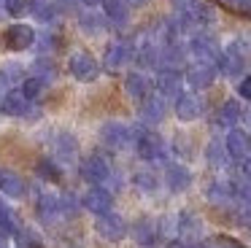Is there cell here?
<instances>
[{"label":"cell","instance_id":"6da1fadb","mask_svg":"<svg viewBox=\"0 0 251 248\" xmlns=\"http://www.w3.org/2000/svg\"><path fill=\"white\" fill-rule=\"evenodd\" d=\"M132 135H135V151L141 159L146 162H165V156H168V146H165V140L159 138L157 132H151V129H141V127H132Z\"/></svg>","mask_w":251,"mask_h":248},{"label":"cell","instance_id":"7a4b0ae2","mask_svg":"<svg viewBox=\"0 0 251 248\" xmlns=\"http://www.w3.org/2000/svg\"><path fill=\"white\" fill-rule=\"evenodd\" d=\"M132 140H135L132 127H127V124H122V122H105L103 127H100V143L111 151L127 149Z\"/></svg>","mask_w":251,"mask_h":248},{"label":"cell","instance_id":"3957f363","mask_svg":"<svg viewBox=\"0 0 251 248\" xmlns=\"http://www.w3.org/2000/svg\"><path fill=\"white\" fill-rule=\"evenodd\" d=\"M189 49L192 54H195L200 62H213L216 65V59H219V54H222V46H219V41L211 35V32H205V30H200V32H195V35L189 38Z\"/></svg>","mask_w":251,"mask_h":248},{"label":"cell","instance_id":"277c9868","mask_svg":"<svg viewBox=\"0 0 251 248\" xmlns=\"http://www.w3.org/2000/svg\"><path fill=\"white\" fill-rule=\"evenodd\" d=\"M95 229H98V235L103 237V240L119 243V240H125V235H127V221L122 219V216H116L114 210H108V213L98 216Z\"/></svg>","mask_w":251,"mask_h":248},{"label":"cell","instance_id":"5b68a950","mask_svg":"<svg viewBox=\"0 0 251 248\" xmlns=\"http://www.w3.org/2000/svg\"><path fill=\"white\" fill-rule=\"evenodd\" d=\"M68 70L76 81H95L100 75V65L92 54L87 51H76L71 59H68Z\"/></svg>","mask_w":251,"mask_h":248},{"label":"cell","instance_id":"8992f818","mask_svg":"<svg viewBox=\"0 0 251 248\" xmlns=\"http://www.w3.org/2000/svg\"><path fill=\"white\" fill-rule=\"evenodd\" d=\"M186 84L192 86V89H208V86L213 84V78H216V65L213 62H192L189 68H186L184 73Z\"/></svg>","mask_w":251,"mask_h":248},{"label":"cell","instance_id":"52a82bcc","mask_svg":"<svg viewBox=\"0 0 251 248\" xmlns=\"http://www.w3.org/2000/svg\"><path fill=\"white\" fill-rule=\"evenodd\" d=\"M135 57V49L130 46V43L125 41H114L105 46V54H103V65L108 70H122L130 59Z\"/></svg>","mask_w":251,"mask_h":248},{"label":"cell","instance_id":"ba28073f","mask_svg":"<svg viewBox=\"0 0 251 248\" xmlns=\"http://www.w3.org/2000/svg\"><path fill=\"white\" fill-rule=\"evenodd\" d=\"M111 205H114V194H111L105 186H92V189H89V192L81 197V208H87L89 213H95V216L108 213Z\"/></svg>","mask_w":251,"mask_h":248},{"label":"cell","instance_id":"9c48e42d","mask_svg":"<svg viewBox=\"0 0 251 248\" xmlns=\"http://www.w3.org/2000/svg\"><path fill=\"white\" fill-rule=\"evenodd\" d=\"M176 235H178L184 243L200 240V235H202V221H200V216L192 213V210L178 213V216H176Z\"/></svg>","mask_w":251,"mask_h":248},{"label":"cell","instance_id":"30bf717a","mask_svg":"<svg viewBox=\"0 0 251 248\" xmlns=\"http://www.w3.org/2000/svg\"><path fill=\"white\" fill-rule=\"evenodd\" d=\"M165 116H168V102H165L162 95H149L141 100V122L143 124L154 127V124H159Z\"/></svg>","mask_w":251,"mask_h":248},{"label":"cell","instance_id":"8fae6325","mask_svg":"<svg viewBox=\"0 0 251 248\" xmlns=\"http://www.w3.org/2000/svg\"><path fill=\"white\" fill-rule=\"evenodd\" d=\"M108 173H111V165L100 154H92V156H87V159L81 162V178L89 181L92 186H103V181L108 178Z\"/></svg>","mask_w":251,"mask_h":248},{"label":"cell","instance_id":"7c38bea8","mask_svg":"<svg viewBox=\"0 0 251 248\" xmlns=\"http://www.w3.org/2000/svg\"><path fill=\"white\" fill-rule=\"evenodd\" d=\"M202 111H205V102L200 100V95H192V92H181L178 97H176V116L181 119V122H195V119L202 116Z\"/></svg>","mask_w":251,"mask_h":248},{"label":"cell","instance_id":"4fadbf2b","mask_svg":"<svg viewBox=\"0 0 251 248\" xmlns=\"http://www.w3.org/2000/svg\"><path fill=\"white\" fill-rule=\"evenodd\" d=\"M224 149H227L229 159L235 162H243L246 156L251 154V135H246L243 129H229L227 138H224Z\"/></svg>","mask_w":251,"mask_h":248},{"label":"cell","instance_id":"5bb4252c","mask_svg":"<svg viewBox=\"0 0 251 248\" xmlns=\"http://www.w3.org/2000/svg\"><path fill=\"white\" fill-rule=\"evenodd\" d=\"M243 68H246V57L240 51H235L232 46H227L216 59V73L227 75V78H238L243 73Z\"/></svg>","mask_w":251,"mask_h":248},{"label":"cell","instance_id":"9a60e30c","mask_svg":"<svg viewBox=\"0 0 251 248\" xmlns=\"http://www.w3.org/2000/svg\"><path fill=\"white\" fill-rule=\"evenodd\" d=\"M165 186H168L170 192H176V194L186 192V189L192 186V173H189V167L178 165V162H170V165L165 167Z\"/></svg>","mask_w":251,"mask_h":248},{"label":"cell","instance_id":"2e32d148","mask_svg":"<svg viewBox=\"0 0 251 248\" xmlns=\"http://www.w3.org/2000/svg\"><path fill=\"white\" fill-rule=\"evenodd\" d=\"M35 43V30L30 25H11L6 30V46L11 51H25Z\"/></svg>","mask_w":251,"mask_h":248},{"label":"cell","instance_id":"e0dca14e","mask_svg":"<svg viewBox=\"0 0 251 248\" xmlns=\"http://www.w3.org/2000/svg\"><path fill=\"white\" fill-rule=\"evenodd\" d=\"M154 86H157V92L165 97V100H168V97L176 100V97L181 95V86H184V75H181L178 70H159Z\"/></svg>","mask_w":251,"mask_h":248},{"label":"cell","instance_id":"ac0fdd59","mask_svg":"<svg viewBox=\"0 0 251 248\" xmlns=\"http://www.w3.org/2000/svg\"><path fill=\"white\" fill-rule=\"evenodd\" d=\"M0 192L6 194V197L19 199L27 194V181L14 170H0Z\"/></svg>","mask_w":251,"mask_h":248},{"label":"cell","instance_id":"d6986e66","mask_svg":"<svg viewBox=\"0 0 251 248\" xmlns=\"http://www.w3.org/2000/svg\"><path fill=\"white\" fill-rule=\"evenodd\" d=\"M35 213H38V219H41V224H57V221L62 219V213H60V202H57V197L54 194H41L38 197V202H35Z\"/></svg>","mask_w":251,"mask_h":248},{"label":"cell","instance_id":"ffe728a7","mask_svg":"<svg viewBox=\"0 0 251 248\" xmlns=\"http://www.w3.org/2000/svg\"><path fill=\"white\" fill-rule=\"evenodd\" d=\"M51 149H54L57 159L71 162V159H76V154H78V140L73 138L71 132H57L54 138H51Z\"/></svg>","mask_w":251,"mask_h":248},{"label":"cell","instance_id":"44dd1931","mask_svg":"<svg viewBox=\"0 0 251 248\" xmlns=\"http://www.w3.org/2000/svg\"><path fill=\"white\" fill-rule=\"evenodd\" d=\"M0 108L6 116H27L30 111V100L22 95V89H11L3 100H0Z\"/></svg>","mask_w":251,"mask_h":248},{"label":"cell","instance_id":"7402d4cb","mask_svg":"<svg viewBox=\"0 0 251 248\" xmlns=\"http://www.w3.org/2000/svg\"><path fill=\"white\" fill-rule=\"evenodd\" d=\"M205 197H208V202L216 205V208H227V205H232L235 194H232V186H229L227 181H213V183H208Z\"/></svg>","mask_w":251,"mask_h":248},{"label":"cell","instance_id":"603a6c76","mask_svg":"<svg viewBox=\"0 0 251 248\" xmlns=\"http://www.w3.org/2000/svg\"><path fill=\"white\" fill-rule=\"evenodd\" d=\"M125 92L132 97V100H143V97L151 95V81H149L143 73H127Z\"/></svg>","mask_w":251,"mask_h":248},{"label":"cell","instance_id":"cb8c5ba5","mask_svg":"<svg viewBox=\"0 0 251 248\" xmlns=\"http://www.w3.org/2000/svg\"><path fill=\"white\" fill-rule=\"evenodd\" d=\"M240 119H243V105H240L238 100H224L222 108H219V113H216V124L232 129Z\"/></svg>","mask_w":251,"mask_h":248},{"label":"cell","instance_id":"d4e9b609","mask_svg":"<svg viewBox=\"0 0 251 248\" xmlns=\"http://www.w3.org/2000/svg\"><path fill=\"white\" fill-rule=\"evenodd\" d=\"M132 237H135L138 246H154V240L159 237L157 232V224H154L151 219H138L135 224H132Z\"/></svg>","mask_w":251,"mask_h":248},{"label":"cell","instance_id":"484cf974","mask_svg":"<svg viewBox=\"0 0 251 248\" xmlns=\"http://www.w3.org/2000/svg\"><path fill=\"white\" fill-rule=\"evenodd\" d=\"M205 162L213 167V170H222V167L229 165V154H227V149H224V143L219 138L208 140V146H205Z\"/></svg>","mask_w":251,"mask_h":248},{"label":"cell","instance_id":"4316f807","mask_svg":"<svg viewBox=\"0 0 251 248\" xmlns=\"http://www.w3.org/2000/svg\"><path fill=\"white\" fill-rule=\"evenodd\" d=\"M132 186L138 189V192H143V194H154L157 192V186H159V178H157V173L154 170H135L132 173Z\"/></svg>","mask_w":251,"mask_h":248},{"label":"cell","instance_id":"83f0119b","mask_svg":"<svg viewBox=\"0 0 251 248\" xmlns=\"http://www.w3.org/2000/svg\"><path fill=\"white\" fill-rule=\"evenodd\" d=\"M103 11H105V19H111L114 25H125L130 5L125 0H103Z\"/></svg>","mask_w":251,"mask_h":248},{"label":"cell","instance_id":"f1b7e54d","mask_svg":"<svg viewBox=\"0 0 251 248\" xmlns=\"http://www.w3.org/2000/svg\"><path fill=\"white\" fill-rule=\"evenodd\" d=\"M30 14L41 22V25H51L57 19V5L51 0H33V11Z\"/></svg>","mask_w":251,"mask_h":248},{"label":"cell","instance_id":"f546056e","mask_svg":"<svg viewBox=\"0 0 251 248\" xmlns=\"http://www.w3.org/2000/svg\"><path fill=\"white\" fill-rule=\"evenodd\" d=\"M78 27H81L84 32H89V35H98L105 27V16L95 14V11H84V14L78 16Z\"/></svg>","mask_w":251,"mask_h":248},{"label":"cell","instance_id":"4dcf8cb0","mask_svg":"<svg viewBox=\"0 0 251 248\" xmlns=\"http://www.w3.org/2000/svg\"><path fill=\"white\" fill-rule=\"evenodd\" d=\"M33 75H35V78H41L44 84H49V81L57 78V65L51 62L49 57H38L33 62Z\"/></svg>","mask_w":251,"mask_h":248},{"label":"cell","instance_id":"1f68e13d","mask_svg":"<svg viewBox=\"0 0 251 248\" xmlns=\"http://www.w3.org/2000/svg\"><path fill=\"white\" fill-rule=\"evenodd\" d=\"M38 175L44 178V181L57 183V181L62 178V170H60V165H57L54 159H41V162H38Z\"/></svg>","mask_w":251,"mask_h":248},{"label":"cell","instance_id":"d6a6232c","mask_svg":"<svg viewBox=\"0 0 251 248\" xmlns=\"http://www.w3.org/2000/svg\"><path fill=\"white\" fill-rule=\"evenodd\" d=\"M57 43H60V35H57L54 30H41V35H35V46H38V51H44V54L54 51Z\"/></svg>","mask_w":251,"mask_h":248},{"label":"cell","instance_id":"836d02e7","mask_svg":"<svg viewBox=\"0 0 251 248\" xmlns=\"http://www.w3.org/2000/svg\"><path fill=\"white\" fill-rule=\"evenodd\" d=\"M44 86H46V84H44L41 78H35V75H27V78L22 81V95L27 97L30 102H33V100H38V97L44 95Z\"/></svg>","mask_w":251,"mask_h":248},{"label":"cell","instance_id":"e575fe53","mask_svg":"<svg viewBox=\"0 0 251 248\" xmlns=\"http://www.w3.org/2000/svg\"><path fill=\"white\" fill-rule=\"evenodd\" d=\"M57 202H60V213L62 216H76L78 210H81V199L76 197V194L65 192L62 197H57Z\"/></svg>","mask_w":251,"mask_h":248},{"label":"cell","instance_id":"d590c367","mask_svg":"<svg viewBox=\"0 0 251 248\" xmlns=\"http://www.w3.org/2000/svg\"><path fill=\"white\" fill-rule=\"evenodd\" d=\"M14 240H17V248H41V240L35 237V232L25 229V226L14 232Z\"/></svg>","mask_w":251,"mask_h":248},{"label":"cell","instance_id":"8d00e7d4","mask_svg":"<svg viewBox=\"0 0 251 248\" xmlns=\"http://www.w3.org/2000/svg\"><path fill=\"white\" fill-rule=\"evenodd\" d=\"M0 229H3V232H17L19 229L17 216H14V210L8 208L6 202H0Z\"/></svg>","mask_w":251,"mask_h":248},{"label":"cell","instance_id":"74e56055","mask_svg":"<svg viewBox=\"0 0 251 248\" xmlns=\"http://www.w3.org/2000/svg\"><path fill=\"white\" fill-rule=\"evenodd\" d=\"M33 11V0H6V14L8 16H25Z\"/></svg>","mask_w":251,"mask_h":248},{"label":"cell","instance_id":"f35d334b","mask_svg":"<svg viewBox=\"0 0 251 248\" xmlns=\"http://www.w3.org/2000/svg\"><path fill=\"white\" fill-rule=\"evenodd\" d=\"M238 95L243 97V100H249V102H251V75H243V78H240V84H238Z\"/></svg>","mask_w":251,"mask_h":248},{"label":"cell","instance_id":"ab89813d","mask_svg":"<svg viewBox=\"0 0 251 248\" xmlns=\"http://www.w3.org/2000/svg\"><path fill=\"white\" fill-rule=\"evenodd\" d=\"M176 151H178L181 156H189L192 154V146H189V140H186L184 135H178V138H176Z\"/></svg>","mask_w":251,"mask_h":248},{"label":"cell","instance_id":"60d3db41","mask_svg":"<svg viewBox=\"0 0 251 248\" xmlns=\"http://www.w3.org/2000/svg\"><path fill=\"white\" fill-rule=\"evenodd\" d=\"M238 210H240V219L251 224V199H240V202H238Z\"/></svg>","mask_w":251,"mask_h":248},{"label":"cell","instance_id":"b9f144b4","mask_svg":"<svg viewBox=\"0 0 251 248\" xmlns=\"http://www.w3.org/2000/svg\"><path fill=\"white\" fill-rule=\"evenodd\" d=\"M3 73H6V78H8V81H14V78H22V75H25V70L19 68V65H8V68L3 70Z\"/></svg>","mask_w":251,"mask_h":248},{"label":"cell","instance_id":"7bdbcfd3","mask_svg":"<svg viewBox=\"0 0 251 248\" xmlns=\"http://www.w3.org/2000/svg\"><path fill=\"white\" fill-rule=\"evenodd\" d=\"M8 92H11V81H8V78H6V73L0 70V100H3V97H6Z\"/></svg>","mask_w":251,"mask_h":248},{"label":"cell","instance_id":"ee69618b","mask_svg":"<svg viewBox=\"0 0 251 248\" xmlns=\"http://www.w3.org/2000/svg\"><path fill=\"white\" fill-rule=\"evenodd\" d=\"M51 3L57 5V11H60V8H62V11H73L78 0H51Z\"/></svg>","mask_w":251,"mask_h":248},{"label":"cell","instance_id":"f6af8a7d","mask_svg":"<svg viewBox=\"0 0 251 248\" xmlns=\"http://www.w3.org/2000/svg\"><path fill=\"white\" fill-rule=\"evenodd\" d=\"M173 3V8L176 11H186V8H192V5L197 3V0H170Z\"/></svg>","mask_w":251,"mask_h":248},{"label":"cell","instance_id":"bcb514c9","mask_svg":"<svg viewBox=\"0 0 251 248\" xmlns=\"http://www.w3.org/2000/svg\"><path fill=\"white\" fill-rule=\"evenodd\" d=\"M240 170H243V175H246V178H251V154L246 156L243 162H240Z\"/></svg>","mask_w":251,"mask_h":248},{"label":"cell","instance_id":"7dc6e473","mask_svg":"<svg viewBox=\"0 0 251 248\" xmlns=\"http://www.w3.org/2000/svg\"><path fill=\"white\" fill-rule=\"evenodd\" d=\"M165 248H195V246H189V243H184V240H170Z\"/></svg>","mask_w":251,"mask_h":248},{"label":"cell","instance_id":"c3c4849f","mask_svg":"<svg viewBox=\"0 0 251 248\" xmlns=\"http://www.w3.org/2000/svg\"><path fill=\"white\" fill-rule=\"evenodd\" d=\"M238 8L243 11V14L251 16V0H238Z\"/></svg>","mask_w":251,"mask_h":248},{"label":"cell","instance_id":"681fc988","mask_svg":"<svg viewBox=\"0 0 251 248\" xmlns=\"http://www.w3.org/2000/svg\"><path fill=\"white\" fill-rule=\"evenodd\" d=\"M125 3H127V5H135V8H141V5H146L149 0H125Z\"/></svg>","mask_w":251,"mask_h":248},{"label":"cell","instance_id":"f907efd6","mask_svg":"<svg viewBox=\"0 0 251 248\" xmlns=\"http://www.w3.org/2000/svg\"><path fill=\"white\" fill-rule=\"evenodd\" d=\"M0 248H8V237H6V232L0 229Z\"/></svg>","mask_w":251,"mask_h":248},{"label":"cell","instance_id":"816d5d0a","mask_svg":"<svg viewBox=\"0 0 251 248\" xmlns=\"http://www.w3.org/2000/svg\"><path fill=\"white\" fill-rule=\"evenodd\" d=\"M224 243V248H243V246H238V243H232V240H222Z\"/></svg>","mask_w":251,"mask_h":248},{"label":"cell","instance_id":"f5cc1de1","mask_svg":"<svg viewBox=\"0 0 251 248\" xmlns=\"http://www.w3.org/2000/svg\"><path fill=\"white\" fill-rule=\"evenodd\" d=\"M6 16V0H0V19Z\"/></svg>","mask_w":251,"mask_h":248},{"label":"cell","instance_id":"db71d44e","mask_svg":"<svg viewBox=\"0 0 251 248\" xmlns=\"http://www.w3.org/2000/svg\"><path fill=\"white\" fill-rule=\"evenodd\" d=\"M84 5H98V3H103V0H81Z\"/></svg>","mask_w":251,"mask_h":248},{"label":"cell","instance_id":"11a10c76","mask_svg":"<svg viewBox=\"0 0 251 248\" xmlns=\"http://www.w3.org/2000/svg\"><path fill=\"white\" fill-rule=\"evenodd\" d=\"M243 116H246V122H249V127H251V113H243Z\"/></svg>","mask_w":251,"mask_h":248}]
</instances>
